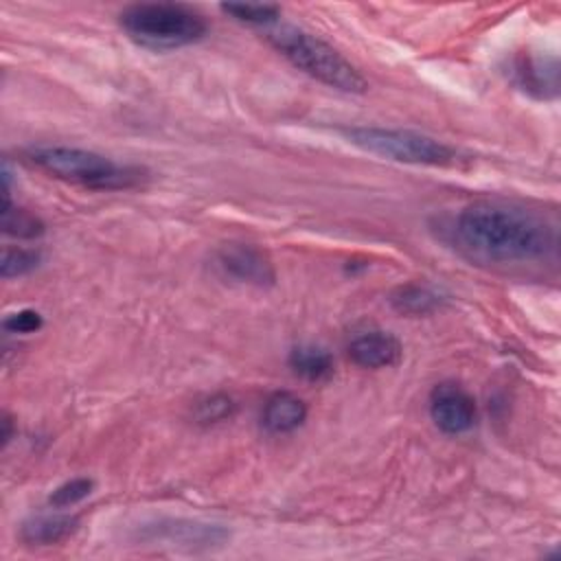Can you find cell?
I'll list each match as a JSON object with an SVG mask.
<instances>
[{
    "label": "cell",
    "mask_w": 561,
    "mask_h": 561,
    "mask_svg": "<svg viewBox=\"0 0 561 561\" xmlns=\"http://www.w3.org/2000/svg\"><path fill=\"white\" fill-rule=\"evenodd\" d=\"M451 234L462 254L493 265L530 263L543 259L554 245V234L541 217L491 202L462 208L451 224Z\"/></svg>",
    "instance_id": "6da1fadb"
},
{
    "label": "cell",
    "mask_w": 561,
    "mask_h": 561,
    "mask_svg": "<svg viewBox=\"0 0 561 561\" xmlns=\"http://www.w3.org/2000/svg\"><path fill=\"white\" fill-rule=\"evenodd\" d=\"M26 160L53 178L94 191H118L138 186L147 173L134 164H118L107 156L68 145H39L24 151Z\"/></svg>",
    "instance_id": "7a4b0ae2"
},
{
    "label": "cell",
    "mask_w": 561,
    "mask_h": 561,
    "mask_svg": "<svg viewBox=\"0 0 561 561\" xmlns=\"http://www.w3.org/2000/svg\"><path fill=\"white\" fill-rule=\"evenodd\" d=\"M265 39L298 70L333 90L362 94L368 88L364 75L340 50L300 26L276 24Z\"/></svg>",
    "instance_id": "3957f363"
},
{
    "label": "cell",
    "mask_w": 561,
    "mask_h": 561,
    "mask_svg": "<svg viewBox=\"0 0 561 561\" xmlns=\"http://www.w3.org/2000/svg\"><path fill=\"white\" fill-rule=\"evenodd\" d=\"M123 31L149 50H173L206 37L208 24L199 11L175 2H140L121 11Z\"/></svg>",
    "instance_id": "277c9868"
},
{
    "label": "cell",
    "mask_w": 561,
    "mask_h": 561,
    "mask_svg": "<svg viewBox=\"0 0 561 561\" xmlns=\"http://www.w3.org/2000/svg\"><path fill=\"white\" fill-rule=\"evenodd\" d=\"M340 131L351 145L359 147L362 151H368L394 162L421 164V167H447L456 160V151L449 145L412 129L368 125V127H344Z\"/></svg>",
    "instance_id": "5b68a950"
},
{
    "label": "cell",
    "mask_w": 561,
    "mask_h": 561,
    "mask_svg": "<svg viewBox=\"0 0 561 561\" xmlns=\"http://www.w3.org/2000/svg\"><path fill=\"white\" fill-rule=\"evenodd\" d=\"M138 539L184 550H210L226 543L230 539V533L219 524L184 517H158L140 526Z\"/></svg>",
    "instance_id": "8992f818"
},
{
    "label": "cell",
    "mask_w": 561,
    "mask_h": 561,
    "mask_svg": "<svg viewBox=\"0 0 561 561\" xmlns=\"http://www.w3.org/2000/svg\"><path fill=\"white\" fill-rule=\"evenodd\" d=\"M430 416L440 432L458 436L476 425L478 405L462 386L443 381L430 394Z\"/></svg>",
    "instance_id": "52a82bcc"
},
{
    "label": "cell",
    "mask_w": 561,
    "mask_h": 561,
    "mask_svg": "<svg viewBox=\"0 0 561 561\" xmlns=\"http://www.w3.org/2000/svg\"><path fill=\"white\" fill-rule=\"evenodd\" d=\"M215 261L226 276L252 287H272L276 280V270L270 256L250 243H224L217 250Z\"/></svg>",
    "instance_id": "ba28073f"
},
{
    "label": "cell",
    "mask_w": 561,
    "mask_h": 561,
    "mask_svg": "<svg viewBox=\"0 0 561 561\" xmlns=\"http://www.w3.org/2000/svg\"><path fill=\"white\" fill-rule=\"evenodd\" d=\"M346 353L355 366L379 370L390 368L401 359V342L390 331L368 329L348 342Z\"/></svg>",
    "instance_id": "9c48e42d"
},
{
    "label": "cell",
    "mask_w": 561,
    "mask_h": 561,
    "mask_svg": "<svg viewBox=\"0 0 561 561\" xmlns=\"http://www.w3.org/2000/svg\"><path fill=\"white\" fill-rule=\"evenodd\" d=\"M307 421V403L287 390H278L267 397L261 423L270 434H289Z\"/></svg>",
    "instance_id": "30bf717a"
},
{
    "label": "cell",
    "mask_w": 561,
    "mask_h": 561,
    "mask_svg": "<svg viewBox=\"0 0 561 561\" xmlns=\"http://www.w3.org/2000/svg\"><path fill=\"white\" fill-rule=\"evenodd\" d=\"M79 528V517L68 513H46L26 519L20 528V537L31 546H53L72 537Z\"/></svg>",
    "instance_id": "8fae6325"
},
{
    "label": "cell",
    "mask_w": 561,
    "mask_h": 561,
    "mask_svg": "<svg viewBox=\"0 0 561 561\" xmlns=\"http://www.w3.org/2000/svg\"><path fill=\"white\" fill-rule=\"evenodd\" d=\"M289 368L307 381H324L333 375V357L316 344H300L289 351Z\"/></svg>",
    "instance_id": "7c38bea8"
},
{
    "label": "cell",
    "mask_w": 561,
    "mask_h": 561,
    "mask_svg": "<svg viewBox=\"0 0 561 561\" xmlns=\"http://www.w3.org/2000/svg\"><path fill=\"white\" fill-rule=\"evenodd\" d=\"M443 298L436 289L427 287V285H419V283H410V285H401L392 291L390 296V305L403 313V316H425L432 313L440 307Z\"/></svg>",
    "instance_id": "4fadbf2b"
},
{
    "label": "cell",
    "mask_w": 561,
    "mask_h": 561,
    "mask_svg": "<svg viewBox=\"0 0 561 561\" xmlns=\"http://www.w3.org/2000/svg\"><path fill=\"white\" fill-rule=\"evenodd\" d=\"M2 230L15 239H35L44 234V221L26 208L11 206V202L2 204Z\"/></svg>",
    "instance_id": "5bb4252c"
},
{
    "label": "cell",
    "mask_w": 561,
    "mask_h": 561,
    "mask_svg": "<svg viewBox=\"0 0 561 561\" xmlns=\"http://www.w3.org/2000/svg\"><path fill=\"white\" fill-rule=\"evenodd\" d=\"M234 412H237L234 399L226 392H215V394H206L204 399H199L195 403L193 419L199 425H215V423L232 419Z\"/></svg>",
    "instance_id": "9a60e30c"
},
{
    "label": "cell",
    "mask_w": 561,
    "mask_h": 561,
    "mask_svg": "<svg viewBox=\"0 0 561 561\" xmlns=\"http://www.w3.org/2000/svg\"><path fill=\"white\" fill-rule=\"evenodd\" d=\"M42 263V252L35 248H11L7 245L2 250V261H0V274L2 278H18L26 276L33 270H37Z\"/></svg>",
    "instance_id": "2e32d148"
},
{
    "label": "cell",
    "mask_w": 561,
    "mask_h": 561,
    "mask_svg": "<svg viewBox=\"0 0 561 561\" xmlns=\"http://www.w3.org/2000/svg\"><path fill=\"white\" fill-rule=\"evenodd\" d=\"M226 15L237 22L252 24V26H267L280 18V7L276 4H243V2H228L219 7Z\"/></svg>",
    "instance_id": "e0dca14e"
},
{
    "label": "cell",
    "mask_w": 561,
    "mask_h": 561,
    "mask_svg": "<svg viewBox=\"0 0 561 561\" xmlns=\"http://www.w3.org/2000/svg\"><path fill=\"white\" fill-rule=\"evenodd\" d=\"M94 489V480L92 478H72L66 480L64 484H59L57 489H53V493L48 495V504L55 508H70L79 502H83Z\"/></svg>",
    "instance_id": "ac0fdd59"
},
{
    "label": "cell",
    "mask_w": 561,
    "mask_h": 561,
    "mask_svg": "<svg viewBox=\"0 0 561 561\" xmlns=\"http://www.w3.org/2000/svg\"><path fill=\"white\" fill-rule=\"evenodd\" d=\"M4 331L9 333H20V335H26V333H35L44 327V318L39 311L35 309H20V311H13L4 318L2 322Z\"/></svg>",
    "instance_id": "d6986e66"
},
{
    "label": "cell",
    "mask_w": 561,
    "mask_h": 561,
    "mask_svg": "<svg viewBox=\"0 0 561 561\" xmlns=\"http://www.w3.org/2000/svg\"><path fill=\"white\" fill-rule=\"evenodd\" d=\"M11 416H2V445H7L9 440H11V436H13V430H11Z\"/></svg>",
    "instance_id": "ffe728a7"
}]
</instances>
